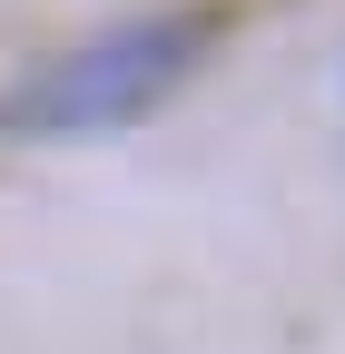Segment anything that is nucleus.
<instances>
[{"instance_id":"1","label":"nucleus","mask_w":345,"mask_h":354,"mask_svg":"<svg viewBox=\"0 0 345 354\" xmlns=\"http://www.w3.org/2000/svg\"><path fill=\"white\" fill-rule=\"evenodd\" d=\"M218 30H227L218 10H148V20H118V30H99V39H79V50L39 59L10 99H0V128H20V138L128 128V118H148L168 88L207 59Z\"/></svg>"}]
</instances>
